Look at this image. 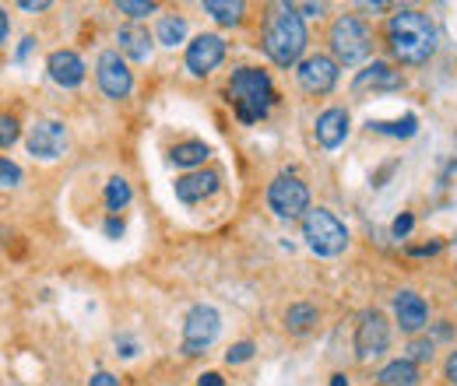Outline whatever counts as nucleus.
<instances>
[{"label": "nucleus", "instance_id": "nucleus-5", "mask_svg": "<svg viewBox=\"0 0 457 386\" xmlns=\"http://www.w3.org/2000/svg\"><path fill=\"white\" fill-rule=\"evenodd\" d=\"M370 29L359 21V18H352V14H342L335 25H331V50L335 56L342 60V63H359V60H366L370 56Z\"/></svg>", "mask_w": 457, "mask_h": 386}, {"label": "nucleus", "instance_id": "nucleus-9", "mask_svg": "<svg viewBox=\"0 0 457 386\" xmlns=\"http://www.w3.org/2000/svg\"><path fill=\"white\" fill-rule=\"evenodd\" d=\"M299 85H303V92H310V95H324V92H331L335 88V81H338V63L331 60V56H306L303 63H299Z\"/></svg>", "mask_w": 457, "mask_h": 386}, {"label": "nucleus", "instance_id": "nucleus-20", "mask_svg": "<svg viewBox=\"0 0 457 386\" xmlns=\"http://www.w3.org/2000/svg\"><path fill=\"white\" fill-rule=\"evenodd\" d=\"M208 155H212V152H208V144H204V141H187V144H176V148H172L170 159L176 162V166L190 168V166H201Z\"/></svg>", "mask_w": 457, "mask_h": 386}, {"label": "nucleus", "instance_id": "nucleus-1", "mask_svg": "<svg viewBox=\"0 0 457 386\" xmlns=\"http://www.w3.org/2000/svg\"><path fill=\"white\" fill-rule=\"evenodd\" d=\"M387 39H391V50L401 63H426L433 50H436V29L433 21L415 11V7H404L391 18L387 25Z\"/></svg>", "mask_w": 457, "mask_h": 386}, {"label": "nucleus", "instance_id": "nucleus-36", "mask_svg": "<svg viewBox=\"0 0 457 386\" xmlns=\"http://www.w3.org/2000/svg\"><path fill=\"white\" fill-rule=\"evenodd\" d=\"M21 7H25V11H46L50 4H46V0H21Z\"/></svg>", "mask_w": 457, "mask_h": 386}, {"label": "nucleus", "instance_id": "nucleus-4", "mask_svg": "<svg viewBox=\"0 0 457 386\" xmlns=\"http://www.w3.org/2000/svg\"><path fill=\"white\" fill-rule=\"evenodd\" d=\"M303 239L317 257H338L348 246V228L324 208H313L303 215Z\"/></svg>", "mask_w": 457, "mask_h": 386}, {"label": "nucleus", "instance_id": "nucleus-10", "mask_svg": "<svg viewBox=\"0 0 457 386\" xmlns=\"http://www.w3.org/2000/svg\"><path fill=\"white\" fill-rule=\"evenodd\" d=\"M63 148H67V130H63V123H57V119H39L29 130V152L36 159L54 162V159L63 155Z\"/></svg>", "mask_w": 457, "mask_h": 386}, {"label": "nucleus", "instance_id": "nucleus-33", "mask_svg": "<svg viewBox=\"0 0 457 386\" xmlns=\"http://www.w3.org/2000/svg\"><path fill=\"white\" fill-rule=\"evenodd\" d=\"M197 386H226V383H222V376H219V373H204V376L197 380Z\"/></svg>", "mask_w": 457, "mask_h": 386}, {"label": "nucleus", "instance_id": "nucleus-7", "mask_svg": "<svg viewBox=\"0 0 457 386\" xmlns=\"http://www.w3.org/2000/svg\"><path fill=\"white\" fill-rule=\"evenodd\" d=\"M268 204L278 218H303L310 211V190L295 176H278L268 186Z\"/></svg>", "mask_w": 457, "mask_h": 386}, {"label": "nucleus", "instance_id": "nucleus-27", "mask_svg": "<svg viewBox=\"0 0 457 386\" xmlns=\"http://www.w3.org/2000/svg\"><path fill=\"white\" fill-rule=\"evenodd\" d=\"M250 358H253V344H250V341L232 344V348H228V355H226L228 365H239V362H250Z\"/></svg>", "mask_w": 457, "mask_h": 386}, {"label": "nucleus", "instance_id": "nucleus-2", "mask_svg": "<svg viewBox=\"0 0 457 386\" xmlns=\"http://www.w3.org/2000/svg\"><path fill=\"white\" fill-rule=\"evenodd\" d=\"M306 50V29L295 7H278L264 29V53L271 56L278 67H292Z\"/></svg>", "mask_w": 457, "mask_h": 386}, {"label": "nucleus", "instance_id": "nucleus-15", "mask_svg": "<svg viewBox=\"0 0 457 386\" xmlns=\"http://www.w3.org/2000/svg\"><path fill=\"white\" fill-rule=\"evenodd\" d=\"M50 78L63 85V88H78L81 81H85V63H81V56L71 53V50H57V53H50Z\"/></svg>", "mask_w": 457, "mask_h": 386}, {"label": "nucleus", "instance_id": "nucleus-40", "mask_svg": "<svg viewBox=\"0 0 457 386\" xmlns=\"http://www.w3.org/2000/svg\"><path fill=\"white\" fill-rule=\"evenodd\" d=\"M331 386H348V380H345L342 373H338V376H331Z\"/></svg>", "mask_w": 457, "mask_h": 386}, {"label": "nucleus", "instance_id": "nucleus-30", "mask_svg": "<svg viewBox=\"0 0 457 386\" xmlns=\"http://www.w3.org/2000/svg\"><path fill=\"white\" fill-rule=\"evenodd\" d=\"M411 358L415 362H429L433 358V341H415L411 344Z\"/></svg>", "mask_w": 457, "mask_h": 386}, {"label": "nucleus", "instance_id": "nucleus-21", "mask_svg": "<svg viewBox=\"0 0 457 386\" xmlns=\"http://www.w3.org/2000/svg\"><path fill=\"white\" fill-rule=\"evenodd\" d=\"M317 324V309L310 306V302H295V306H288L286 313V327L292 333H306L310 327Z\"/></svg>", "mask_w": 457, "mask_h": 386}, {"label": "nucleus", "instance_id": "nucleus-24", "mask_svg": "<svg viewBox=\"0 0 457 386\" xmlns=\"http://www.w3.org/2000/svg\"><path fill=\"white\" fill-rule=\"evenodd\" d=\"M106 204H110V211H123L130 204V183L123 176H113L106 183Z\"/></svg>", "mask_w": 457, "mask_h": 386}, {"label": "nucleus", "instance_id": "nucleus-35", "mask_svg": "<svg viewBox=\"0 0 457 386\" xmlns=\"http://www.w3.org/2000/svg\"><path fill=\"white\" fill-rule=\"evenodd\" d=\"M447 380L457 386V351L451 355V358H447Z\"/></svg>", "mask_w": 457, "mask_h": 386}, {"label": "nucleus", "instance_id": "nucleus-18", "mask_svg": "<svg viewBox=\"0 0 457 386\" xmlns=\"http://www.w3.org/2000/svg\"><path fill=\"white\" fill-rule=\"evenodd\" d=\"M116 43H120V50L130 56V60H148V56H152V39H148V32H141V29H134V25H123V29L116 32Z\"/></svg>", "mask_w": 457, "mask_h": 386}, {"label": "nucleus", "instance_id": "nucleus-11", "mask_svg": "<svg viewBox=\"0 0 457 386\" xmlns=\"http://www.w3.org/2000/svg\"><path fill=\"white\" fill-rule=\"evenodd\" d=\"M96 74H99V88H103L110 99H127V95H130L134 78H130V70H127L123 56L116 53V50H106V53L99 56Z\"/></svg>", "mask_w": 457, "mask_h": 386}, {"label": "nucleus", "instance_id": "nucleus-26", "mask_svg": "<svg viewBox=\"0 0 457 386\" xmlns=\"http://www.w3.org/2000/svg\"><path fill=\"white\" fill-rule=\"evenodd\" d=\"M116 11H123V14H130V18H145V14L155 11V4H148V0H120Z\"/></svg>", "mask_w": 457, "mask_h": 386}, {"label": "nucleus", "instance_id": "nucleus-6", "mask_svg": "<svg viewBox=\"0 0 457 386\" xmlns=\"http://www.w3.org/2000/svg\"><path fill=\"white\" fill-rule=\"evenodd\" d=\"M222 331V316L215 306H194L187 313V324H183V351L187 355H201L204 348L215 344V337Z\"/></svg>", "mask_w": 457, "mask_h": 386}, {"label": "nucleus", "instance_id": "nucleus-17", "mask_svg": "<svg viewBox=\"0 0 457 386\" xmlns=\"http://www.w3.org/2000/svg\"><path fill=\"white\" fill-rule=\"evenodd\" d=\"M398 85L401 74L384 60H377V63H370L366 70L355 74V92H362V88H398Z\"/></svg>", "mask_w": 457, "mask_h": 386}, {"label": "nucleus", "instance_id": "nucleus-16", "mask_svg": "<svg viewBox=\"0 0 457 386\" xmlns=\"http://www.w3.org/2000/svg\"><path fill=\"white\" fill-rule=\"evenodd\" d=\"M348 137V112L345 110H324L317 116V141L324 148H338Z\"/></svg>", "mask_w": 457, "mask_h": 386}, {"label": "nucleus", "instance_id": "nucleus-25", "mask_svg": "<svg viewBox=\"0 0 457 386\" xmlns=\"http://www.w3.org/2000/svg\"><path fill=\"white\" fill-rule=\"evenodd\" d=\"M377 134H387V137H411L419 130V119L415 116H404V119H395V123H370Z\"/></svg>", "mask_w": 457, "mask_h": 386}, {"label": "nucleus", "instance_id": "nucleus-32", "mask_svg": "<svg viewBox=\"0 0 457 386\" xmlns=\"http://www.w3.org/2000/svg\"><path fill=\"white\" fill-rule=\"evenodd\" d=\"M88 386H120V383H116L110 373H96V376L88 380Z\"/></svg>", "mask_w": 457, "mask_h": 386}, {"label": "nucleus", "instance_id": "nucleus-37", "mask_svg": "<svg viewBox=\"0 0 457 386\" xmlns=\"http://www.w3.org/2000/svg\"><path fill=\"white\" fill-rule=\"evenodd\" d=\"M7 29H11V21H7V14H4V11H0V43H4V39H7Z\"/></svg>", "mask_w": 457, "mask_h": 386}, {"label": "nucleus", "instance_id": "nucleus-12", "mask_svg": "<svg viewBox=\"0 0 457 386\" xmlns=\"http://www.w3.org/2000/svg\"><path fill=\"white\" fill-rule=\"evenodd\" d=\"M222 56H226V43H222V36H197L190 46H187V70L190 74H212L219 63H222Z\"/></svg>", "mask_w": 457, "mask_h": 386}, {"label": "nucleus", "instance_id": "nucleus-39", "mask_svg": "<svg viewBox=\"0 0 457 386\" xmlns=\"http://www.w3.org/2000/svg\"><path fill=\"white\" fill-rule=\"evenodd\" d=\"M32 43H36V39H32V36H29V39H25V43H21V50H18V56H25V53H29V50H32Z\"/></svg>", "mask_w": 457, "mask_h": 386}, {"label": "nucleus", "instance_id": "nucleus-22", "mask_svg": "<svg viewBox=\"0 0 457 386\" xmlns=\"http://www.w3.org/2000/svg\"><path fill=\"white\" fill-rule=\"evenodd\" d=\"M204 11H208L215 21H222V25H236V21L243 18V4H239V0H232V4H228V0H208Z\"/></svg>", "mask_w": 457, "mask_h": 386}, {"label": "nucleus", "instance_id": "nucleus-31", "mask_svg": "<svg viewBox=\"0 0 457 386\" xmlns=\"http://www.w3.org/2000/svg\"><path fill=\"white\" fill-rule=\"evenodd\" d=\"M411 225H415V218H411V215H398V218H395V225H391V232H395L398 239H404V235L411 232Z\"/></svg>", "mask_w": 457, "mask_h": 386}, {"label": "nucleus", "instance_id": "nucleus-34", "mask_svg": "<svg viewBox=\"0 0 457 386\" xmlns=\"http://www.w3.org/2000/svg\"><path fill=\"white\" fill-rule=\"evenodd\" d=\"M295 11H303V14H320L324 11V4H292Z\"/></svg>", "mask_w": 457, "mask_h": 386}, {"label": "nucleus", "instance_id": "nucleus-3", "mask_svg": "<svg viewBox=\"0 0 457 386\" xmlns=\"http://www.w3.org/2000/svg\"><path fill=\"white\" fill-rule=\"evenodd\" d=\"M228 95H232V106H236V116L243 123H257L264 112L271 110L275 103V92H271V81L264 70L257 67H239L228 81Z\"/></svg>", "mask_w": 457, "mask_h": 386}, {"label": "nucleus", "instance_id": "nucleus-8", "mask_svg": "<svg viewBox=\"0 0 457 386\" xmlns=\"http://www.w3.org/2000/svg\"><path fill=\"white\" fill-rule=\"evenodd\" d=\"M387 344H391V327H387L384 313H377V309L362 313L359 327H355V355L362 362H370V358H380L387 351Z\"/></svg>", "mask_w": 457, "mask_h": 386}, {"label": "nucleus", "instance_id": "nucleus-28", "mask_svg": "<svg viewBox=\"0 0 457 386\" xmlns=\"http://www.w3.org/2000/svg\"><path fill=\"white\" fill-rule=\"evenodd\" d=\"M18 141V123L14 116H0V148H11Z\"/></svg>", "mask_w": 457, "mask_h": 386}, {"label": "nucleus", "instance_id": "nucleus-13", "mask_svg": "<svg viewBox=\"0 0 457 386\" xmlns=\"http://www.w3.org/2000/svg\"><path fill=\"white\" fill-rule=\"evenodd\" d=\"M395 316H398V324L404 333H419L426 327V320H429V309H426L422 295H415V292H398V295H395Z\"/></svg>", "mask_w": 457, "mask_h": 386}, {"label": "nucleus", "instance_id": "nucleus-38", "mask_svg": "<svg viewBox=\"0 0 457 386\" xmlns=\"http://www.w3.org/2000/svg\"><path fill=\"white\" fill-rule=\"evenodd\" d=\"M106 232H110V235H120V232H123V221H110V225H106Z\"/></svg>", "mask_w": 457, "mask_h": 386}, {"label": "nucleus", "instance_id": "nucleus-23", "mask_svg": "<svg viewBox=\"0 0 457 386\" xmlns=\"http://www.w3.org/2000/svg\"><path fill=\"white\" fill-rule=\"evenodd\" d=\"M183 36H187V21H183V18L166 14V18L159 21V43H162V46H176V43H183Z\"/></svg>", "mask_w": 457, "mask_h": 386}, {"label": "nucleus", "instance_id": "nucleus-19", "mask_svg": "<svg viewBox=\"0 0 457 386\" xmlns=\"http://www.w3.org/2000/svg\"><path fill=\"white\" fill-rule=\"evenodd\" d=\"M380 383L384 386H419V369H415L411 358H398V362L384 365Z\"/></svg>", "mask_w": 457, "mask_h": 386}, {"label": "nucleus", "instance_id": "nucleus-14", "mask_svg": "<svg viewBox=\"0 0 457 386\" xmlns=\"http://www.w3.org/2000/svg\"><path fill=\"white\" fill-rule=\"evenodd\" d=\"M219 190V172H190V176H183V179H176V197L183 201V204H197V201H204V197H212Z\"/></svg>", "mask_w": 457, "mask_h": 386}, {"label": "nucleus", "instance_id": "nucleus-29", "mask_svg": "<svg viewBox=\"0 0 457 386\" xmlns=\"http://www.w3.org/2000/svg\"><path fill=\"white\" fill-rule=\"evenodd\" d=\"M18 183H21V168L14 162H7V159H0V190L4 186H18Z\"/></svg>", "mask_w": 457, "mask_h": 386}]
</instances>
